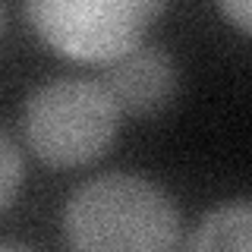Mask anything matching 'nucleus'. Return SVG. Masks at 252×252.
I'll list each match as a JSON object with an SVG mask.
<instances>
[{"label": "nucleus", "instance_id": "1", "mask_svg": "<svg viewBox=\"0 0 252 252\" xmlns=\"http://www.w3.org/2000/svg\"><path fill=\"white\" fill-rule=\"evenodd\" d=\"M63 236L76 249H173L180 246V211L158 183L114 170L69 195Z\"/></svg>", "mask_w": 252, "mask_h": 252}, {"label": "nucleus", "instance_id": "2", "mask_svg": "<svg viewBox=\"0 0 252 252\" xmlns=\"http://www.w3.org/2000/svg\"><path fill=\"white\" fill-rule=\"evenodd\" d=\"M117 110L104 82L51 79L29 94L22 107V136L38 161L79 167L101 158L117 136Z\"/></svg>", "mask_w": 252, "mask_h": 252}, {"label": "nucleus", "instance_id": "3", "mask_svg": "<svg viewBox=\"0 0 252 252\" xmlns=\"http://www.w3.org/2000/svg\"><path fill=\"white\" fill-rule=\"evenodd\" d=\"M161 6L164 0H26L38 35L82 63H104L136 47Z\"/></svg>", "mask_w": 252, "mask_h": 252}, {"label": "nucleus", "instance_id": "4", "mask_svg": "<svg viewBox=\"0 0 252 252\" xmlns=\"http://www.w3.org/2000/svg\"><path fill=\"white\" fill-rule=\"evenodd\" d=\"M104 89L110 92L117 110L136 117H148L164 110L180 89L177 63L164 47L145 44L129 47L126 54L110 60V73L104 79Z\"/></svg>", "mask_w": 252, "mask_h": 252}, {"label": "nucleus", "instance_id": "5", "mask_svg": "<svg viewBox=\"0 0 252 252\" xmlns=\"http://www.w3.org/2000/svg\"><path fill=\"white\" fill-rule=\"evenodd\" d=\"M252 208L249 202H230V205H220L215 208L208 218L195 227L189 246L192 249H236V252H246L252 243Z\"/></svg>", "mask_w": 252, "mask_h": 252}, {"label": "nucleus", "instance_id": "6", "mask_svg": "<svg viewBox=\"0 0 252 252\" xmlns=\"http://www.w3.org/2000/svg\"><path fill=\"white\" fill-rule=\"evenodd\" d=\"M19 186H22V155L16 142L6 136V129L0 126V215L13 205Z\"/></svg>", "mask_w": 252, "mask_h": 252}, {"label": "nucleus", "instance_id": "7", "mask_svg": "<svg viewBox=\"0 0 252 252\" xmlns=\"http://www.w3.org/2000/svg\"><path fill=\"white\" fill-rule=\"evenodd\" d=\"M220 13L233 22L243 35H249V10H252V0H218Z\"/></svg>", "mask_w": 252, "mask_h": 252}, {"label": "nucleus", "instance_id": "8", "mask_svg": "<svg viewBox=\"0 0 252 252\" xmlns=\"http://www.w3.org/2000/svg\"><path fill=\"white\" fill-rule=\"evenodd\" d=\"M0 26H3V6H0Z\"/></svg>", "mask_w": 252, "mask_h": 252}]
</instances>
